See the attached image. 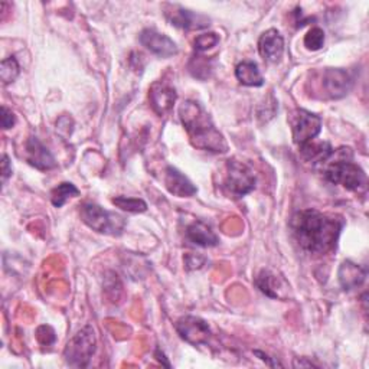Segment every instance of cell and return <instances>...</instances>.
<instances>
[{
    "mask_svg": "<svg viewBox=\"0 0 369 369\" xmlns=\"http://www.w3.org/2000/svg\"><path fill=\"white\" fill-rule=\"evenodd\" d=\"M321 89L325 91V96L332 100L343 99L352 88V78L349 73L340 68H328L321 73L320 77Z\"/></svg>",
    "mask_w": 369,
    "mask_h": 369,
    "instance_id": "cell-8",
    "label": "cell"
},
{
    "mask_svg": "<svg viewBox=\"0 0 369 369\" xmlns=\"http://www.w3.org/2000/svg\"><path fill=\"white\" fill-rule=\"evenodd\" d=\"M165 184L168 191L179 198H189L196 194L195 184L173 166H168L165 172Z\"/></svg>",
    "mask_w": 369,
    "mask_h": 369,
    "instance_id": "cell-14",
    "label": "cell"
},
{
    "mask_svg": "<svg viewBox=\"0 0 369 369\" xmlns=\"http://www.w3.org/2000/svg\"><path fill=\"white\" fill-rule=\"evenodd\" d=\"M16 123V117H15V114L8 108V107H2V127L5 130L13 127Z\"/></svg>",
    "mask_w": 369,
    "mask_h": 369,
    "instance_id": "cell-27",
    "label": "cell"
},
{
    "mask_svg": "<svg viewBox=\"0 0 369 369\" xmlns=\"http://www.w3.org/2000/svg\"><path fill=\"white\" fill-rule=\"evenodd\" d=\"M300 152H302L306 160L313 161V164H325V161L331 157V154L333 153V149L326 142L313 143L312 140L303 146H300Z\"/></svg>",
    "mask_w": 369,
    "mask_h": 369,
    "instance_id": "cell-19",
    "label": "cell"
},
{
    "mask_svg": "<svg viewBox=\"0 0 369 369\" xmlns=\"http://www.w3.org/2000/svg\"><path fill=\"white\" fill-rule=\"evenodd\" d=\"M294 366H316L313 362H303V361H294Z\"/></svg>",
    "mask_w": 369,
    "mask_h": 369,
    "instance_id": "cell-31",
    "label": "cell"
},
{
    "mask_svg": "<svg viewBox=\"0 0 369 369\" xmlns=\"http://www.w3.org/2000/svg\"><path fill=\"white\" fill-rule=\"evenodd\" d=\"M81 219L91 228L100 234L110 236H120L124 229L126 221L123 217L104 211L101 206L85 202L80 206Z\"/></svg>",
    "mask_w": 369,
    "mask_h": 369,
    "instance_id": "cell-4",
    "label": "cell"
},
{
    "mask_svg": "<svg viewBox=\"0 0 369 369\" xmlns=\"http://www.w3.org/2000/svg\"><path fill=\"white\" fill-rule=\"evenodd\" d=\"M189 71L195 78L206 80L212 73V65L211 61L205 57H195L189 62Z\"/></svg>",
    "mask_w": 369,
    "mask_h": 369,
    "instance_id": "cell-23",
    "label": "cell"
},
{
    "mask_svg": "<svg viewBox=\"0 0 369 369\" xmlns=\"http://www.w3.org/2000/svg\"><path fill=\"white\" fill-rule=\"evenodd\" d=\"M150 103H152V107L153 110L160 114V115H164L165 113H168L175 101H176V92L172 87L164 84V82H154L150 88Z\"/></svg>",
    "mask_w": 369,
    "mask_h": 369,
    "instance_id": "cell-15",
    "label": "cell"
},
{
    "mask_svg": "<svg viewBox=\"0 0 369 369\" xmlns=\"http://www.w3.org/2000/svg\"><path fill=\"white\" fill-rule=\"evenodd\" d=\"M259 52L264 61L279 62L284 52V39L279 31L268 29L259 39Z\"/></svg>",
    "mask_w": 369,
    "mask_h": 369,
    "instance_id": "cell-13",
    "label": "cell"
},
{
    "mask_svg": "<svg viewBox=\"0 0 369 369\" xmlns=\"http://www.w3.org/2000/svg\"><path fill=\"white\" fill-rule=\"evenodd\" d=\"M256 284L267 296H270V297H279V293H277V287H279V282H277V277L274 274H271L270 271L263 270L257 275Z\"/></svg>",
    "mask_w": 369,
    "mask_h": 369,
    "instance_id": "cell-22",
    "label": "cell"
},
{
    "mask_svg": "<svg viewBox=\"0 0 369 369\" xmlns=\"http://www.w3.org/2000/svg\"><path fill=\"white\" fill-rule=\"evenodd\" d=\"M191 259H192V261L189 260V259H187V266H188V268H199L202 264H203V259L202 257H195V256H189Z\"/></svg>",
    "mask_w": 369,
    "mask_h": 369,
    "instance_id": "cell-29",
    "label": "cell"
},
{
    "mask_svg": "<svg viewBox=\"0 0 369 369\" xmlns=\"http://www.w3.org/2000/svg\"><path fill=\"white\" fill-rule=\"evenodd\" d=\"M78 195H80V191L77 189L75 184L69 183V182H62L55 189H52L51 201L54 206L61 208L69 198H75Z\"/></svg>",
    "mask_w": 369,
    "mask_h": 369,
    "instance_id": "cell-20",
    "label": "cell"
},
{
    "mask_svg": "<svg viewBox=\"0 0 369 369\" xmlns=\"http://www.w3.org/2000/svg\"><path fill=\"white\" fill-rule=\"evenodd\" d=\"M166 17L173 27L182 29H203L210 27L211 22L210 17L180 6H171V10H166Z\"/></svg>",
    "mask_w": 369,
    "mask_h": 369,
    "instance_id": "cell-11",
    "label": "cell"
},
{
    "mask_svg": "<svg viewBox=\"0 0 369 369\" xmlns=\"http://www.w3.org/2000/svg\"><path fill=\"white\" fill-rule=\"evenodd\" d=\"M19 75V64L15 57L6 58L2 61V68H0V78L5 85L13 82Z\"/></svg>",
    "mask_w": 369,
    "mask_h": 369,
    "instance_id": "cell-24",
    "label": "cell"
},
{
    "mask_svg": "<svg viewBox=\"0 0 369 369\" xmlns=\"http://www.w3.org/2000/svg\"><path fill=\"white\" fill-rule=\"evenodd\" d=\"M187 237L191 243L199 247H215L219 243L211 226H208L202 221H195L187 228Z\"/></svg>",
    "mask_w": 369,
    "mask_h": 369,
    "instance_id": "cell-16",
    "label": "cell"
},
{
    "mask_svg": "<svg viewBox=\"0 0 369 369\" xmlns=\"http://www.w3.org/2000/svg\"><path fill=\"white\" fill-rule=\"evenodd\" d=\"M339 282L343 290H352L359 287L366 277V271L352 261H345L339 267Z\"/></svg>",
    "mask_w": 369,
    "mask_h": 369,
    "instance_id": "cell-17",
    "label": "cell"
},
{
    "mask_svg": "<svg viewBox=\"0 0 369 369\" xmlns=\"http://www.w3.org/2000/svg\"><path fill=\"white\" fill-rule=\"evenodd\" d=\"M25 159L29 165L39 171H50L57 166L55 157L50 149L45 147L36 137L28 138L25 145Z\"/></svg>",
    "mask_w": 369,
    "mask_h": 369,
    "instance_id": "cell-12",
    "label": "cell"
},
{
    "mask_svg": "<svg viewBox=\"0 0 369 369\" xmlns=\"http://www.w3.org/2000/svg\"><path fill=\"white\" fill-rule=\"evenodd\" d=\"M111 202L117 208H120V210L131 214H140L147 210V203L143 199H137V198L115 196L111 199Z\"/></svg>",
    "mask_w": 369,
    "mask_h": 369,
    "instance_id": "cell-21",
    "label": "cell"
},
{
    "mask_svg": "<svg viewBox=\"0 0 369 369\" xmlns=\"http://www.w3.org/2000/svg\"><path fill=\"white\" fill-rule=\"evenodd\" d=\"M96 352V335L91 326L81 329L71 340L68 342L64 351V358L69 366L85 368L91 356Z\"/></svg>",
    "mask_w": 369,
    "mask_h": 369,
    "instance_id": "cell-5",
    "label": "cell"
},
{
    "mask_svg": "<svg viewBox=\"0 0 369 369\" xmlns=\"http://www.w3.org/2000/svg\"><path fill=\"white\" fill-rule=\"evenodd\" d=\"M325 43V32L320 28H312L305 36V46L309 51H319Z\"/></svg>",
    "mask_w": 369,
    "mask_h": 369,
    "instance_id": "cell-26",
    "label": "cell"
},
{
    "mask_svg": "<svg viewBox=\"0 0 369 369\" xmlns=\"http://www.w3.org/2000/svg\"><path fill=\"white\" fill-rule=\"evenodd\" d=\"M156 359H157L159 362H161V363H164L165 366H168V368L171 366V363H169V362L166 361V358H165V355H164V354H161V352H160V349H157V351H156Z\"/></svg>",
    "mask_w": 369,
    "mask_h": 369,
    "instance_id": "cell-30",
    "label": "cell"
},
{
    "mask_svg": "<svg viewBox=\"0 0 369 369\" xmlns=\"http://www.w3.org/2000/svg\"><path fill=\"white\" fill-rule=\"evenodd\" d=\"M179 115L194 146L214 153H225L228 150L224 136L215 129L210 114L199 103L184 101L179 107Z\"/></svg>",
    "mask_w": 369,
    "mask_h": 369,
    "instance_id": "cell-2",
    "label": "cell"
},
{
    "mask_svg": "<svg viewBox=\"0 0 369 369\" xmlns=\"http://www.w3.org/2000/svg\"><path fill=\"white\" fill-rule=\"evenodd\" d=\"M225 188L231 195L237 198L245 196L256 188V176H254L252 171L247 165H244L243 161L228 160Z\"/></svg>",
    "mask_w": 369,
    "mask_h": 369,
    "instance_id": "cell-6",
    "label": "cell"
},
{
    "mask_svg": "<svg viewBox=\"0 0 369 369\" xmlns=\"http://www.w3.org/2000/svg\"><path fill=\"white\" fill-rule=\"evenodd\" d=\"M332 160L331 157L325 161V178L333 184H342L348 191L359 192L366 187V175L361 166L352 161L351 149L333 150Z\"/></svg>",
    "mask_w": 369,
    "mask_h": 369,
    "instance_id": "cell-3",
    "label": "cell"
},
{
    "mask_svg": "<svg viewBox=\"0 0 369 369\" xmlns=\"http://www.w3.org/2000/svg\"><path fill=\"white\" fill-rule=\"evenodd\" d=\"M176 331L182 339L196 346L206 343L211 336L208 323L195 316H184L179 319L176 323Z\"/></svg>",
    "mask_w": 369,
    "mask_h": 369,
    "instance_id": "cell-9",
    "label": "cell"
},
{
    "mask_svg": "<svg viewBox=\"0 0 369 369\" xmlns=\"http://www.w3.org/2000/svg\"><path fill=\"white\" fill-rule=\"evenodd\" d=\"M290 123L293 129V140L298 147L312 142L321 130V119L306 110H296L291 114Z\"/></svg>",
    "mask_w": 369,
    "mask_h": 369,
    "instance_id": "cell-7",
    "label": "cell"
},
{
    "mask_svg": "<svg viewBox=\"0 0 369 369\" xmlns=\"http://www.w3.org/2000/svg\"><path fill=\"white\" fill-rule=\"evenodd\" d=\"M236 77L243 85L247 87H261L264 84L259 65L252 61L240 62L236 68Z\"/></svg>",
    "mask_w": 369,
    "mask_h": 369,
    "instance_id": "cell-18",
    "label": "cell"
},
{
    "mask_svg": "<svg viewBox=\"0 0 369 369\" xmlns=\"http://www.w3.org/2000/svg\"><path fill=\"white\" fill-rule=\"evenodd\" d=\"M12 175V166H10V161H9V157L5 154L2 157V178H3V182H6V179Z\"/></svg>",
    "mask_w": 369,
    "mask_h": 369,
    "instance_id": "cell-28",
    "label": "cell"
},
{
    "mask_svg": "<svg viewBox=\"0 0 369 369\" xmlns=\"http://www.w3.org/2000/svg\"><path fill=\"white\" fill-rule=\"evenodd\" d=\"M219 42V36L214 32L210 34H202L199 36H196L195 42H194V48L198 52H205L208 50H212L214 46H217Z\"/></svg>",
    "mask_w": 369,
    "mask_h": 369,
    "instance_id": "cell-25",
    "label": "cell"
},
{
    "mask_svg": "<svg viewBox=\"0 0 369 369\" xmlns=\"http://www.w3.org/2000/svg\"><path fill=\"white\" fill-rule=\"evenodd\" d=\"M343 222L316 210L297 212L291 218L293 234L303 249L312 254H326L335 248Z\"/></svg>",
    "mask_w": 369,
    "mask_h": 369,
    "instance_id": "cell-1",
    "label": "cell"
},
{
    "mask_svg": "<svg viewBox=\"0 0 369 369\" xmlns=\"http://www.w3.org/2000/svg\"><path fill=\"white\" fill-rule=\"evenodd\" d=\"M138 41L145 46L147 51L159 58H171L178 54L176 43L166 35L159 34L154 29L142 31Z\"/></svg>",
    "mask_w": 369,
    "mask_h": 369,
    "instance_id": "cell-10",
    "label": "cell"
}]
</instances>
